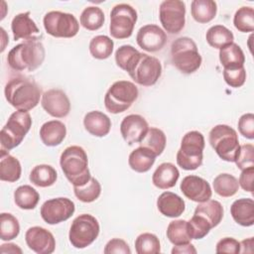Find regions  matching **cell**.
I'll use <instances>...</instances> for the list:
<instances>
[{
    "mask_svg": "<svg viewBox=\"0 0 254 254\" xmlns=\"http://www.w3.org/2000/svg\"><path fill=\"white\" fill-rule=\"evenodd\" d=\"M41 88L31 78L14 76L10 78L4 88L5 98L17 110L29 111L35 108L41 97Z\"/></svg>",
    "mask_w": 254,
    "mask_h": 254,
    "instance_id": "6da1fadb",
    "label": "cell"
},
{
    "mask_svg": "<svg viewBox=\"0 0 254 254\" xmlns=\"http://www.w3.org/2000/svg\"><path fill=\"white\" fill-rule=\"evenodd\" d=\"M60 165L65 178L73 187L83 186L91 178L87 154L80 146L73 145L65 148L61 155Z\"/></svg>",
    "mask_w": 254,
    "mask_h": 254,
    "instance_id": "7a4b0ae2",
    "label": "cell"
},
{
    "mask_svg": "<svg viewBox=\"0 0 254 254\" xmlns=\"http://www.w3.org/2000/svg\"><path fill=\"white\" fill-rule=\"evenodd\" d=\"M46 51L40 41H24L13 47L7 56V63L17 71H34L44 62Z\"/></svg>",
    "mask_w": 254,
    "mask_h": 254,
    "instance_id": "3957f363",
    "label": "cell"
},
{
    "mask_svg": "<svg viewBox=\"0 0 254 254\" xmlns=\"http://www.w3.org/2000/svg\"><path fill=\"white\" fill-rule=\"evenodd\" d=\"M172 64L183 73L190 74L201 65V56L194 41L189 37L175 40L171 46Z\"/></svg>",
    "mask_w": 254,
    "mask_h": 254,
    "instance_id": "277c9868",
    "label": "cell"
},
{
    "mask_svg": "<svg viewBox=\"0 0 254 254\" xmlns=\"http://www.w3.org/2000/svg\"><path fill=\"white\" fill-rule=\"evenodd\" d=\"M204 137L198 131H190L182 139L177 153V164L184 170L193 171L201 166L203 160Z\"/></svg>",
    "mask_w": 254,
    "mask_h": 254,
    "instance_id": "5b68a950",
    "label": "cell"
},
{
    "mask_svg": "<svg viewBox=\"0 0 254 254\" xmlns=\"http://www.w3.org/2000/svg\"><path fill=\"white\" fill-rule=\"evenodd\" d=\"M32 126V117L28 111L13 112L1 129L0 142L2 149L7 151L19 146Z\"/></svg>",
    "mask_w": 254,
    "mask_h": 254,
    "instance_id": "8992f818",
    "label": "cell"
},
{
    "mask_svg": "<svg viewBox=\"0 0 254 254\" xmlns=\"http://www.w3.org/2000/svg\"><path fill=\"white\" fill-rule=\"evenodd\" d=\"M139 91L135 83L129 80L115 81L104 96V105L108 112L117 114L129 109L138 98Z\"/></svg>",
    "mask_w": 254,
    "mask_h": 254,
    "instance_id": "52a82bcc",
    "label": "cell"
},
{
    "mask_svg": "<svg viewBox=\"0 0 254 254\" xmlns=\"http://www.w3.org/2000/svg\"><path fill=\"white\" fill-rule=\"evenodd\" d=\"M209 144L220 159L234 162L239 150V140L236 131L225 124L214 126L209 132Z\"/></svg>",
    "mask_w": 254,
    "mask_h": 254,
    "instance_id": "ba28073f",
    "label": "cell"
},
{
    "mask_svg": "<svg viewBox=\"0 0 254 254\" xmlns=\"http://www.w3.org/2000/svg\"><path fill=\"white\" fill-rule=\"evenodd\" d=\"M126 71L136 83L143 86H151L160 78L162 64L157 58L139 53Z\"/></svg>",
    "mask_w": 254,
    "mask_h": 254,
    "instance_id": "9c48e42d",
    "label": "cell"
},
{
    "mask_svg": "<svg viewBox=\"0 0 254 254\" xmlns=\"http://www.w3.org/2000/svg\"><path fill=\"white\" fill-rule=\"evenodd\" d=\"M99 231L100 227L97 219L91 214L82 213L71 222L68 239L73 247L83 249L95 241Z\"/></svg>",
    "mask_w": 254,
    "mask_h": 254,
    "instance_id": "30bf717a",
    "label": "cell"
},
{
    "mask_svg": "<svg viewBox=\"0 0 254 254\" xmlns=\"http://www.w3.org/2000/svg\"><path fill=\"white\" fill-rule=\"evenodd\" d=\"M137 18V11L129 4L115 5L110 12V35L119 40L131 37Z\"/></svg>",
    "mask_w": 254,
    "mask_h": 254,
    "instance_id": "8fae6325",
    "label": "cell"
},
{
    "mask_svg": "<svg viewBox=\"0 0 254 254\" xmlns=\"http://www.w3.org/2000/svg\"><path fill=\"white\" fill-rule=\"evenodd\" d=\"M43 23L46 32L56 38H72L79 30L77 19L72 14L62 11L48 12Z\"/></svg>",
    "mask_w": 254,
    "mask_h": 254,
    "instance_id": "7c38bea8",
    "label": "cell"
},
{
    "mask_svg": "<svg viewBox=\"0 0 254 254\" xmlns=\"http://www.w3.org/2000/svg\"><path fill=\"white\" fill-rule=\"evenodd\" d=\"M186 4L181 0L163 1L159 9L160 22L170 34H179L186 23Z\"/></svg>",
    "mask_w": 254,
    "mask_h": 254,
    "instance_id": "4fadbf2b",
    "label": "cell"
},
{
    "mask_svg": "<svg viewBox=\"0 0 254 254\" xmlns=\"http://www.w3.org/2000/svg\"><path fill=\"white\" fill-rule=\"evenodd\" d=\"M74 202L67 197H56L46 200L41 206V216L48 224H59L74 213Z\"/></svg>",
    "mask_w": 254,
    "mask_h": 254,
    "instance_id": "5bb4252c",
    "label": "cell"
},
{
    "mask_svg": "<svg viewBox=\"0 0 254 254\" xmlns=\"http://www.w3.org/2000/svg\"><path fill=\"white\" fill-rule=\"evenodd\" d=\"M41 104L48 114L56 118H64L70 111L69 99L62 89L53 88L45 91L42 95Z\"/></svg>",
    "mask_w": 254,
    "mask_h": 254,
    "instance_id": "9a60e30c",
    "label": "cell"
},
{
    "mask_svg": "<svg viewBox=\"0 0 254 254\" xmlns=\"http://www.w3.org/2000/svg\"><path fill=\"white\" fill-rule=\"evenodd\" d=\"M28 247L37 254H51L56 249V239L52 232L41 226L30 227L25 234Z\"/></svg>",
    "mask_w": 254,
    "mask_h": 254,
    "instance_id": "2e32d148",
    "label": "cell"
},
{
    "mask_svg": "<svg viewBox=\"0 0 254 254\" xmlns=\"http://www.w3.org/2000/svg\"><path fill=\"white\" fill-rule=\"evenodd\" d=\"M136 41L142 50L154 53L164 48L167 42V34L159 26L148 24L139 29Z\"/></svg>",
    "mask_w": 254,
    "mask_h": 254,
    "instance_id": "e0dca14e",
    "label": "cell"
},
{
    "mask_svg": "<svg viewBox=\"0 0 254 254\" xmlns=\"http://www.w3.org/2000/svg\"><path fill=\"white\" fill-rule=\"evenodd\" d=\"M148 130V122L139 114H130L125 116L120 124L121 135L128 145L140 143L146 136Z\"/></svg>",
    "mask_w": 254,
    "mask_h": 254,
    "instance_id": "ac0fdd59",
    "label": "cell"
},
{
    "mask_svg": "<svg viewBox=\"0 0 254 254\" xmlns=\"http://www.w3.org/2000/svg\"><path fill=\"white\" fill-rule=\"evenodd\" d=\"M180 188L187 198L198 203L210 199L212 194L210 185L207 181L194 175L185 177Z\"/></svg>",
    "mask_w": 254,
    "mask_h": 254,
    "instance_id": "d6986e66",
    "label": "cell"
},
{
    "mask_svg": "<svg viewBox=\"0 0 254 254\" xmlns=\"http://www.w3.org/2000/svg\"><path fill=\"white\" fill-rule=\"evenodd\" d=\"M11 30L15 41H39L43 38L38 26L30 18V12L20 13L16 15L11 23Z\"/></svg>",
    "mask_w": 254,
    "mask_h": 254,
    "instance_id": "ffe728a7",
    "label": "cell"
},
{
    "mask_svg": "<svg viewBox=\"0 0 254 254\" xmlns=\"http://www.w3.org/2000/svg\"><path fill=\"white\" fill-rule=\"evenodd\" d=\"M159 211L167 217H179L186 209L185 200L175 192L164 191L157 199Z\"/></svg>",
    "mask_w": 254,
    "mask_h": 254,
    "instance_id": "44dd1931",
    "label": "cell"
},
{
    "mask_svg": "<svg viewBox=\"0 0 254 254\" xmlns=\"http://www.w3.org/2000/svg\"><path fill=\"white\" fill-rule=\"evenodd\" d=\"M83 125L89 134L95 137H104L110 131L111 120L103 112L94 110L85 114Z\"/></svg>",
    "mask_w": 254,
    "mask_h": 254,
    "instance_id": "7402d4cb",
    "label": "cell"
},
{
    "mask_svg": "<svg viewBox=\"0 0 254 254\" xmlns=\"http://www.w3.org/2000/svg\"><path fill=\"white\" fill-rule=\"evenodd\" d=\"M66 127L59 120L45 122L40 128V138L42 142L49 147L60 145L65 138Z\"/></svg>",
    "mask_w": 254,
    "mask_h": 254,
    "instance_id": "603a6c76",
    "label": "cell"
},
{
    "mask_svg": "<svg viewBox=\"0 0 254 254\" xmlns=\"http://www.w3.org/2000/svg\"><path fill=\"white\" fill-rule=\"evenodd\" d=\"M180 177L178 168L172 163H162L152 176V183L161 190H168L176 186Z\"/></svg>",
    "mask_w": 254,
    "mask_h": 254,
    "instance_id": "cb8c5ba5",
    "label": "cell"
},
{
    "mask_svg": "<svg viewBox=\"0 0 254 254\" xmlns=\"http://www.w3.org/2000/svg\"><path fill=\"white\" fill-rule=\"evenodd\" d=\"M230 213L236 223L241 226L254 224V201L252 198H239L230 206Z\"/></svg>",
    "mask_w": 254,
    "mask_h": 254,
    "instance_id": "d4e9b609",
    "label": "cell"
},
{
    "mask_svg": "<svg viewBox=\"0 0 254 254\" xmlns=\"http://www.w3.org/2000/svg\"><path fill=\"white\" fill-rule=\"evenodd\" d=\"M22 173V167L19 160L7 152L5 149H1L0 154V180L8 183L17 182Z\"/></svg>",
    "mask_w": 254,
    "mask_h": 254,
    "instance_id": "484cf974",
    "label": "cell"
},
{
    "mask_svg": "<svg viewBox=\"0 0 254 254\" xmlns=\"http://www.w3.org/2000/svg\"><path fill=\"white\" fill-rule=\"evenodd\" d=\"M156 155L145 147H138L133 150L128 159L129 167L137 173L148 172L156 161Z\"/></svg>",
    "mask_w": 254,
    "mask_h": 254,
    "instance_id": "4316f807",
    "label": "cell"
},
{
    "mask_svg": "<svg viewBox=\"0 0 254 254\" xmlns=\"http://www.w3.org/2000/svg\"><path fill=\"white\" fill-rule=\"evenodd\" d=\"M219 61L225 69L244 66L245 56L242 49L235 43H231L219 50Z\"/></svg>",
    "mask_w": 254,
    "mask_h": 254,
    "instance_id": "83f0119b",
    "label": "cell"
},
{
    "mask_svg": "<svg viewBox=\"0 0 254 254\" xmlns=\"http://www.w3.org/2000/svg\"><path fill=\"white\" fill-rule=\"evenodd\" d=\"M223 206L221 203L214 199H208L203 202H199L194 209L193 214H197L206 219L211 227L217 226L223 218Z\"/></svg>",
    "mask_w": 254,
    "mask_h": 254,
    "instance_id": "f1b7e54d",
    "label": "cell"
},
{
    "mask_svg": "<svg viewBox=\"0 0 254 254\" xmlns=\"http://www.w3.org/2000/svg\"><path fill=\"white\" fill-rule=\"evenodd\" d=\"M216 12L217 5L213 0H193L190 3L191 16L198 23L210 22L214 19Z\"/></svg>",
    "mask_w": 254,
    "mask_h": 254,
    "instance_id": "f546056e",
    "label": "cell"
},
{
    "mask_svg": "<svg viewBox=\"0 0 254 254\" xmlns=\"http://www.w3.org/2000/svg\"><path fill=\"white\" fill-rule=\"evenodd\" d=\"M31 183L40 188H48L53 186L57 179L58 174L54 167L46 164L37 165L33 168L29 177Z\"/></svg>",
    "mask_w": 254,
    "mask_h": 254,
    "instance_id": "4dcf8cb0",
    "label": "cell"
},
{
    "mask_svg": "<svg viewBox=\"0 0 254 254\" xmlns=\"http://www.w3.org/2000/svg\"><path fill=\"white\" fill-rule=\"evenodd\" d=\"M206 42L214 49H222L233 43L234 36L232 32L223 25H214L210 27L205 35Z\"/></svg>",
    "mask_w": 254,
    "mask_h": 254,
    "instance_id": "1f68e13d",
    "label": "cell"
},
{
    "mask_svg": "<svg viewBox=\"0 0 254 254\" xmlns=\"http://www.w3.org/2000/svg\"><path fill=\"white\" fill-rule=\"evenodd\" d=\"M39 200V192L29 185L20 186L14 191V201L21 209H34Z\"/></svg>",
    "mask_w": 254,
    "mask_h": 254,
    "instance_id": "d6a6232c",
    "label": "cell"
},
{
    "mask_svg": "<svg viewBox=\"0 0 254 254\" xmlns=\"http://www.w3.org/2000/svg\"><path fill=\"white\" fill-rule=\"evenodd\" d=\"M167 238L174 245H183L190 243L191 237L188 229V221L184 219L173 220L167 227Z\"/></svg>",
    "mask_w": 254,
    "mask_h": 254,
    "instance_id": "836d02e7",
    "label": "cell"
},
{
    "mask_svg": "<svg viewBox=\"0 0 254 254\" xmlns=\"http://www.w3.org/2000/svg\"><path fill=\"white\" fill-rule=\"evenodd\" d=\"M212 186L214 191L222 197H230L239 190L238 180L234 176L226 173L215 177Z\"/></svg>",
    "mask_w": 254,
    "mask_h": 254,
    "instance_id": "e575fe53",
    "label": "cell"
},
{
    "mask_svg": "<svg viewBox=\"0 0 254 254\" xmlns=\"http://www.w3.org/2000/svg\"><path fill=\"white\" fill-rule=\"evenodd\" d=\"M167 139L165 133L156 127L149 128L144 139L139 143L140 146L152 151L157 157L160 156L166 147Z\"/></svg>",
    "mask_w": 254,
    "mask_h": 254,
    "instance_id": "d590c367",
    "label": "cell"
},
{
    "mask_svg": "<svg viewBox=\"0 0 254 254\" xmlns=\"http://www.w3.org/2000/svg\"><path fill=\"white\" fill-rule=\"evenodd\" d=\"M104 13L97 6H88L80 14V25L89 31H96L103 26Z\"/></svg>",
    "mask_w": 254,
    "mask_h": 254,
    "instance_id": "8d00e7d4",
    "label": "cell"
},
{
    "mask_svg": "<svg viewBox=\"0 0 254 254\" xmlns=\"http://www.w3.org/2000/svg\"><path fill=\"white\" fill-rule=\"evenodd\" d=\"M113 41L105 35L95 36L89 43V52L91 56L97 60L108 59L113 52Z\"/></svg>",
    "mask_w": 254,
    "mask_h": 254,
    "instance_id": "74e56055",
    "label": "cell"
},
{
    "mask_svg": "<svg viewBox=\"0 0 254 254\" xmlns=\"http://www.w3.org/2000/svg\"><path fill=\"white\" fill-rule=\"evenodd\" d=\"M75 196L82 202H92L96 200L101 193V186L95 178L90 180L83 186L73 187Z\"/></svg>",
    "mask_w": 254,
    "mask_h": 254,
    "instance_id": "f35d334b",
    "label": "cell"
},
{
    "mask_svg": "<svg viewBox=\"0 0 254 254\" xmlns=\"http://www.w3.org/2000/svg\"><path fill=\"white\" fill-rule=\"evenodd\" d=\"M20 233L18 219L11 213L2 212L0 214V238L9 241L16 238Z\"/></svg>",
    "mask_w": 254,
    "mask_h": 254,
    "instance_id": "ab89813d",
    "label": "cell"
},
{
    "mask_svg": "<svg viewBox=\"0 0 254 254\" xmlns=\"http://www.w3.org/2000/svg\"><path fill=\"white\" fill-rule=\"evenodd\" d=\"M135 250L138 254H156L161 252L159 238L149 232L140 234L135 240Z\"/></svg>",
    "mask_w": 254,
    "mask_h": 254,
    "instance_id": "60d3db41",
    "label": "cell"
},
{
    "mask_svg": "<svg viewBox=\"0 0 254 254\" xmlns=\"http://www.w3.org/2000/svg\"><path fill=\"white\" fill-rule=\"evenodd\" d=\"M234 27L242 33L253 32L254 30V10L252 7L243 6L239 8L233 17Z\"/></svg>",
    "mask_w": 254,
    "mask_h": 254,
    "instance_id": "b9f144b4",
    "label": "cell"
},
{
    "mask_svg": "<svg viewBox=\"0 0 254 254\" xmlns=\"http://www.w3.org/2000/svg\"><path fill=\"white\" fill-rule=\"evenodd\" d=\"M211 228L209 222L197 214H193L188 221V229L191 239H201L205 237Z\"/></svg>",
    "mask_w": 254,
    "mask_h": 254,
    "instance_id": "7bdbcfd3",
    "label": "cell"
},
{
    "mask_svg": "<svg viewBox=\"0 0 254 254\" xmlns=\"http://www.w3.org/2000/svg\"><path fill=\"white\" fill-rule=\"evenodd\" d=\"M140 52L131 45H123L115 52L116 64L123 70H127Z\"/></svg>",
    "mask_w": 254,
    "mask_h": 254,
    "instance_id": "ee69618b",
    "label": "cell"
},
{
    "mask_svg": "<svg viewBox=\"0 0 254 254\" xmlns=\"http://www.w3.org/2000/svg\"><path fill=\"white\" fill-rule=\"evenodd\" d=\"M234 162L237 168L241 171L254 168V146L252 144L241 145Z\"/></svg>",
    "mask_w": 254,
    "mask_h": 254,
    "instance_id": "f6af8a7d",
    "label": "cell"
},
{
    "mask_svg": "<svg viewBox=\"0 0 254 254\" xmlns=\"http://www.w3.org/2000/svg\"><path fill=\"white\" fill-rule=\"evenodd\" d=\"M223 78L229 86L238 88L242 86L246 80V70L244 66L232 69L223 68Z\"/></svg>",
    "mask_w": 254,
    "mask_h": 254,
    "instance_id": "bcb514c9",
    "label": "cell"
},
{
    "mask_svg": "<svg viewBox=\"0 0 254 254\" xmlns=\"http://www.w3.org/2000/svg\"><path fill=\"white\" fill-rule=\"evenodd\" d=\"M238 130L240 134L249 139H254V114L245 113L238 120Z\"/></svg>",
    "mask_w": 254,
    "mask_h": 254,
    "instance_id": "7dc6e473",
    "label": "cell"
},
{
    "mask_svg": "<svg viewBox=\"0 0 254 254\" xmlns=\"http://www.w3.org/2000/svg\"><path fill=\"white\" fill-rule=\"evenodd\" d=\"M104 254H130L131 249L126 241L120 238H112L109 240L103 250Z\"/></svg>",
    "mask_w": 254,
    "mask_h": 254,
    "instance_id": "c3c4849f",
    "label": "cell"
},
{
    "mask_svg": "<svg viewBox=\"0 0 254 254\" xmlns=\"http://www.w3.org/2000/svg\"><path fill=\"white\" fill-rule=\"evenodd\" d=\"M215 252L238 254L240 252V242L232 237H224L216 243Z\"/></svg>",
    "mask_w": 254,
    "mask_h": 254,
    "instance_id": "681fc988",
    "label": "cell"
},
{
    "mask_svg": "<svg viewBox=\"0 0 254 254\" xmlns=\"http://www.w3.org/2000/svg\"><path fill=\"white\" fill-rule=\"evenodd\" d=\"M253 176H254V168H249L243 170L240 174L238 184L239 186L248 192L253 191Z\"/></svg>",
    "mask_w": 254,
    "mask_h": 254,
    "instance_id": "f907efd6",
    "label": "cell"
},
{
    "mask_svg": "<svg viewBox=\"0 0 254 254\" xmlns=\"http://www.w3.org/2000/svg\"><path fill=\"white\" fill-rule=\"evenodd\" d=\"M195 254L196 253V249L194 248V246L190 242L187 244H183V245H175L174 248L172 249V254Z\"/></svg>",
    "mask_w": 254,
    "mask_h": 254,
    "instance_id": "816d5d0a",
    "label": "cell"
},
{
    "mask_svg": "<svg viewBox=\"0 0 254 254\" xmlns=\"http://www.w3.org/2000/svg\"><path fill=\"white\" fill-rule=\"evenodd\" d=\"M1 253H22V249L13 243H7V244H2L1 245V249H0Z\"/></svg>",
    "mask_w": 254,
    "mask_h": 254,
    "instance_id": "f5cc1de1",
    "label": "cell"
},
{
    "mask_svg": "<svg viewBox=\"0 0 254 254\" xmlns=\"http://www.w3.org/2000/svg\"><path fill=\"white\" fill-rule=\"evenodd\" d=\"M246 246H247V248H249L248 252L252 253L253 252V237H250V238L245 239L240 242V252L239 253H245V252L247 253Z\"/></svg>",
    "mask_w": 254,
    "mask_h": 254,
    "instance_id": "db71d44e",
    "label": "cell"
}]
</instances>
